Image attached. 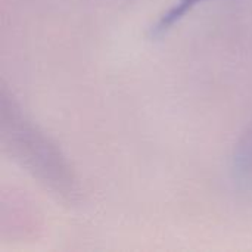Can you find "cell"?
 <instances>
[{
  "label": "cell",
  "mask_w": 252,
  "mask_h": 252,
  "mask_svg": "<svg viewBox=\"0 0 252 252\" xmlns=\"http://www.w3.org/2000/svg\"><path fill=\"white\" fill-rule=\"evenodd\" d=\"M0 137L6 152L66 204L78 201L77 177L61 149L27 117L13 94L0 90Z\"/></svg>",
  "instance_id": "obj_1"
},
{
  "label": "cell",
  "mask_w": 252,
  "mask_h": 252,
  "mask_svg": "<svg viewBox=\"0 0 252 252\" xmlns=\"http://www.w3.org/2000/svg\"><path fill=\"white\" fill-rule=\"evenodd\" d=\"M205 1H210V0H176L164 13L159 15L157 22L151 27V37L157 38V37L167 34L189 12H192L196 6H199Z\"/></svg>",
  "instance_id": "obj_2"
},
{
  "label": "cell",
  "mask_w": 252,
  "mask_h": 252,
  "mask_svg": "<svg viewBox=\"0 0 252 252\" xmlns=\"http://www.w3.org/2000/svg\"><path fill=\"white\" fill-rule=\"evenodd\" d=\"M233 173L242 183H252V123L235 146Z\"/></svg>",
  "instance_id": "obj_3"
}]
</instances>
